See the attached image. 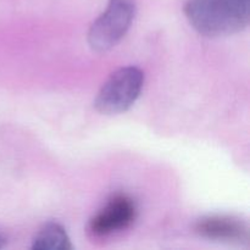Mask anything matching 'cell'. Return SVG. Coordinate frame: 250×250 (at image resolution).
<instances>
[{
  "mask_svg": "<svg viewBox=\"0 0 250 250\" xmlns=\"http://www.w3.org/2000/svg\"><path fill=\"white\" fill-rule=\"evenodd\" d=\"M250 0H187L185 14L190 26L202 36L216 38L247 28Z\"/></svg>",
  "mask_w": 250,
  "mask_h": 250,
  "instance_id": "obj_1",
  "label": "cell"
},
{
  "mask_svg": "<svg viewBox=\"0 0 250 250\" xmlns=\"http://www.w3.org/2000/svg\"><path fill=\"white\" fill-rule=\"evenodd\" d=\"M144 73L136 66L115 71L103 84L95 98V109L104 115H117L127 111L141 95Z\"/></svg>",
  "mask_w": 250,
  "mask_h": 250,
  "instance_id": "obj_2",
  "label": "cell"
},
{
  "mask_svg": "<svg viewBox=\"0 0 250 250\" xmlns=\"http://www.w3.org/2000/svg\"><path fill=\"white\" fill-rule=\"evenodd\" d=\"M136 15L133 0H109L106 9L88 31V43L97 53L116 46L128 32Z\"/></svg>",
  "mask_w": 250,
  "mask_h": 250,
  "instance_id": "obj_3",
  "label": "cell"
},
{
  "mask_svg": "<svg viewBox=\"0 0 250 250\" xmlns=\"http://www.w3.org/2000/svg\"><path fill=\"white\" fill-rule=\"evenodd\" d=\"M137 207L126 194L112 195L102 210L89 221L90 233L97 237L110 236L128 229L136 220Z\"/></svg>",
  "mask_w": 250,
  "mask_h": 250,
  "instance_id": "obj_4",
  "label": "cell"
},
{
  "mask_svg": "<svg viewBox=\"0 0 250 250\" xmlns=\"http://www.w3.org/2000/svg\"><path fill=\"white\" fill-rule=\"evenodd\" d=\"M195 232L211 241L243 242L248 239V227L242 220L233 216L214 215L199 220Z\"/></svg>",
  "mask_w": 250,
  "mask_h": 250,
  "instance_id": "obj_5",
  "label": "cell"
},
{
  "mask_svg": "<svg viewBox=\"0 0 250 250\" xmlns=\"http://www.w3.org/2000/svg\"><path fill=\"white\" fill-rule=\"evenodd\" d=\"M72 248L67 232L56 222L44 225L32 242V249L34 250H70Z\"/></svg>",
  "mask_w": 250,
  "mask_h": 250,
  "instance_id": "obj_6",
  "label": "cell"
},
{
  "mask_svg": "<svg viewBox=\"0 0 250 250\" xmlns=\"http://www.w3.org/2000/svg\"><path fill=\"white\" fill-rule=\"evenodd\" d=\"M4 244H5V239L0 236V248H2V247H4Z\"/></svg>",
  "mask_w": 250,
  "mask_h": 250,
  "instance_id": "obj_7",
  "label": "cell"
}]
</instances>
